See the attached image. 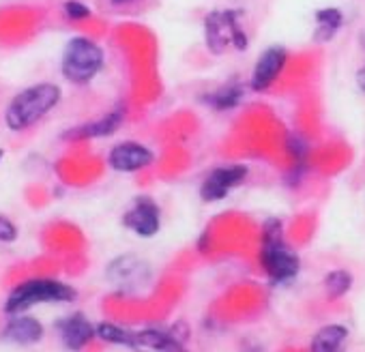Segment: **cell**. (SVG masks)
<instances>
[{
	"instance_id": "obj_20",
	"label": "cell",
	"mask_w": 365,
	"mask_h": 352,
	"mask_svg": "<svg viewBox=\"0 0 365 352\" xmlns=\"http://www.w3.org/2000/svg\"><path fill=\"white\" fill-rule=\"evenodd\" d=\"M18 239V226L5 217V215H0V243H14Z\"/></svg>"
},
{
	"instance_id": "obj_15",
	"label": "cell",
	"mask_w": 365,
	"mask_h": 352,
	"mask_svg": "<svg viewBox=\"0 0 365 352\" xmlns=\"http://www.w3.org/2000/svg\"><path fill=\"white\" fill-rule=\"evenodd\" d=\"M314 20H316L314 35H316V41H320V43L331 41L339 33V29L344 26V14L339 9H335V7L318 9L316 16H314Z\"/></svg>"
},
{
	"instance_id": "obj_4",
	"label": "cell",
	"mask_w": 365,
	"mask_h": 352,
	"mask_svg": "<svg viewBox=\"0 0 365 352\" xmlns=\"http://www.w3.org/2000/svg\"><path fill=\"white\" fill-rule=\"evenodd\" d=\"M61 69L69 82L88 84L103 69V50L86 37H73L63 50Z\"/></svg>"
},
{
	"instance_id": "obj_18",
	"label": "cell",
	"mask_w": 365,
	"mask_h": 352,
	"mask_svg": "<svg viewBox=\"0 0 365 352\" xmlns=\"http://www.w3.org/2000/svg\"><path fill=\"white\" fill-rule=\"evenodd\" d=\"M352 288V273L346 269H335L324 277V290L329 299H341Z\"/></svg>"
},
{
	"instance_id": "obj_16",
	"label": "cell",
	"mask_w": 365,
	"mask_h": 352,
	"mask_svg": "<svg viewBox=\"0 0 365 352\" xmlns=\"http://www.w3.org/2000/svg\"><path fill=\"white\" fill-rule=\"evenodd\" d=\"M243 95H245L243 86L237 84V82H230V84L220 86L217 90L209 93V95L205 97V103H207L209 108L217 110V112H226V110H235V108L241 103Z\"/></svg>"
},
{
	"instance_id": "obj_13",
	"label": "cell",
	"mask_w": 365,
	"mask_h": 352,
	"mask_svg": "<svg viewBox=\"0 0 365 352\" xmlns=\"http://www.w3.org/2000/svg\"><path fill=\"white\" fill-rule=\"evenodd\" d=\"M346 341H348V328L344 324H327L314 335L309 350L312 352H344Z\"/></svg>"
},
{
	"instance_id": "obj_14",
	"label": "cell",
	"mask_w": 365,
	"mask_h": 352,
	"mask_svg": "<svg viewBox=\"0 0 365 352\" xmlns=\"http://www.w3.org/2000/svg\"><path fill=\"white\" fill-rule=\"evenodd\" d=\"M123 118H125V112L118 108V110L108 112L106 116H101L97 120L86 123L84 127H78L73 131V135H80V138H106V135H112L114 131L120 129Z\"/></svg>"
},
{
	"instance_id": "obj_22",
	"label": "cell",
	"mask_w": 365,
	"mask_h": 352,
	"mask_svg": "<svg viewBox=\"0 0 365 352\" xmlns=\"http://www.w3.org/2000/svg\"><path fill=\"white\" fill-rule=\"evenodd\" d=\"M114 5H127V3H135V0H112Z\"/></svg>"
},
{
	"instance_id": "obj_5",
	"label": "cell",
	"mask_w": 365,
	"mask_h": 352,
	"mask_svg": "<svg viewBox=\"0 0 365 352\" xmlns=\"http://www.w3.org/2000/svg\"><path fill=\"white\" fill-rule=\"evenodd\" d=\"M205 41L215 56H222L228 48L245 50L247 35L239 26V11L226 9L209 14L205 20Z\"/></svg>"
},
{
	"instance_id": "obj_1",
	"label": "cell",
	"mask_w": 365,
	"mask_h": 352,
	"mask_svg": "<svg viewBox=\"0 0 365 352\" xmlns=\"http://www.w3.org/2000/svg\"><path fill=\"white\" fill-rule=\"evenodd\" d=\"M61 101V88L52 82H39L18 93L5 108V125L11 131H26L46 118Z\"/></svg>"
},
{
	"instance_id": "obj_23",
	"label": "cell",
	"mask_w": 365,
	"mask_h": 352,
	"mask_svg": "<svg viewBox=\"0 0 365 352\" xmlns=\"http://www.w3.org/2000/svg\"><path fill=\"white\" fill-rule=\"evenodd\" d=\"M3 157H5V150H3V148H0V161H3Z\"/></svg>"
},
{
	"instance_id": "obj_12",
	"label": "cell",
	"mask_w": 365,
	"mask_h": 352,
	"mask_svg": "<svg viewBox=\"0 0 365 352\" xmlns=\"http://www.w3.org/2000/svg\"><path fill=\"white\" fill-rule=\"evenodd\" d=\"M3 335L16 343H37L43 337V326L37 318L24 316V314H16L11 316V320L5 324Z\"/></svg>"
},
{
	"instance_id": "obj_6",
	"label": "cell",
	"mask_w": 365,
	"mask_h": 352,
	"mask_svg": "<svg viewBox=\"0 0 365 352\" xmlns=\"http://www.w3.org/2000/svg\"><path fill=\"white\" fill-rule=\"evenodd\" d=\"M247 179V167L232 163L215 167L207 174V179L200 185V198L205 202H220L226 196H230L232 190H237Z\"/></svg>"
},
{
	"instance_id": "obj_2",
	"label": "cell",
	"mask_w": 365,
	"mask_h": 352,
	"mask_svg": "<svg viewBox=\"0 0 365 352\" xmlns=\"http://www.w3.org/2000/svg\"><path fill=\"white\" fill-rule=\"evenodd\" d=\"M260 264L273 284H286L301 271L299 256L284 241V228L279 219H269L262 228Z\"/></svg>"
},
{
	"instance_id": "obj_10",
	"label": "cell",
	"mask_w": 365,
	"mask_h": 352,
	"mask_svg": "<svg viewBox=\"0 0 365 352\" xmlns=\"http://www.w3.org/2000/svg\"><path fill=\"white\" fill-rule=\"evenodd\" d=\"M148 277L150 269L133 256H120L108 266V279L123 290H138L146 284Z\"/></svg>"
},
{
	"instance_id": "obj_3",
	"label": "cell",
	"mask_w": 365,
	"mask_h": 352,
	"mask_svg": "<svg viewBox=\"0 0 365 352\" xmlns=\"http://www.w3.org/2000/svg\"><path fill=\"white\" fill-rule=\"evenodd\" d=\"M76 296L78 292L69 284L56 279H29L9 292L5 301V311L9 316H16L29 311L39 303H71L76 301Z\"/></svg>"
},
{
	"instance_id": "obj_8",
	"label": "cell",
	"mask_w": 365,
	"mask_h": 352,
	"mask_svg": "<svg viewBox=\"0 0 365 352\" xmlns=\"http://www.w3.org/2000/svg\"><path fill=\"white\" fill-rule=\"evenodd\" d=\"M286 61H288L286 48H282V46H271V48H267V50L258 56V61H256V65H254V69H252V78H250L252 90L262 93V90L271 88V84L282 76V71H284V67H286Z\"/></svg>"
},
{
	"instance_id": "obj_9",
	"label": "cell",
	"mask_w": 365,
	"mask_h": 352,
	"mask_svg": "<svg viewBox=\"0 0 365 352\" xmlns=\"http://www.w3.org/2000/svg\"><path fill=\"white\" fill-rule=\"evenodd\" d=\"M155 155L150 148L138 142H120L110 148L108 165L116 172H138L153 163Z\"/></svg>"
},
{
	"instance_id": "obj_7",
	"label": "cell",
	"mask_w": 365,
	"mask_h": 352,
	"mask_svg": "<svg viewBox=\"0 0 365 352\" xmlns=\"http://www.w3.org/2000/svg\"><path fill=\"white\" fill-rule=\"evenodd\" d=\"M123 226L127 230H131L133 234L142 237V239L155 237L159 232V228H161V211H159V205L153 198H148V196L135 198L133 205L123 215Z\"/></svg>"
},
{
	"instance_id": "obj_17",
	"label": "cell",
	"mask_w": 365,
	"mask_h": 352,
	"mask_svg": "<svg viewBox=\"0 0 365 352\" xmlns=\"http://www.w3.org/2000/svg\"><path fill=\"white\" fill-rule=\"evenodd\" d=\"M97 337L108 341V343H114V346H125V348H138V341H135V333L118 326V324H112V322H99L97 324Z\"/></svg>"
},
{
	"instance_id": "obj_19",
	"label": "cell",
	"mask_w": 365,
	"mask_h": 352,
	"mask_svg": "<svg viewBox=\"0 0 365 352\" xmlns=\"http://www.w3.org/2000/svg\"><path fill=\"white\" fill-rule=\"evenodd\" d=\"M63 11L69 20H76V22L91 18V9L84 3H80V0H67V3L63 5Z\"/></svg>"
},
{
	"instance_id": "obj_21",
	"label": "cell",
	"mask_w": 365,
	"mask_h": 352,
	"mask_svg": "<svg viewBox=\"0 0 365 352\" xmlns=\"http://www.w3.org/2000/svg\"><path fill=\"white\" fill-rule=\"evenodd\" d=\"M356 84H359V88L365 93V67L356 71Z\"/></svg>"
},
{
	"instance_id": "obj_11",
	"label": "cell",
	"mask_w": 365,
	"mask_h": 352,
	"mask_svg": "<svg viewBox=\"0 0 365 352\" xmlns=\"http://www.w3.org/2000/svg\"><path fill=\"white\" fill-rule=\"evenodd\" d=\"M58 333L63 343L78 352L88 346V341L97 335V326L84 316V314H71L58 322Z\"/></svg>"
}]
</instances>
